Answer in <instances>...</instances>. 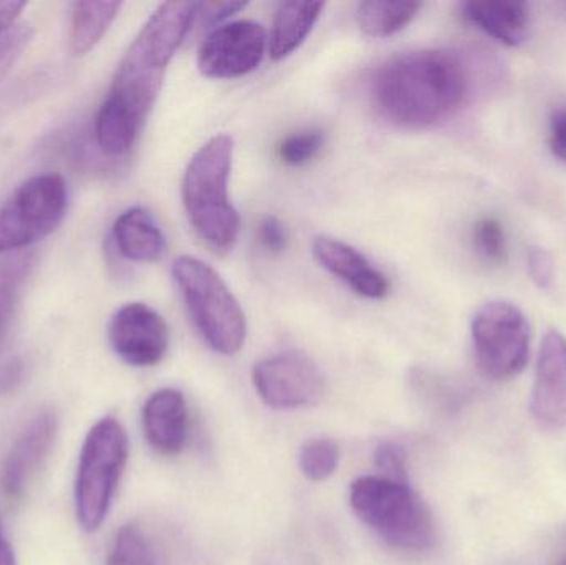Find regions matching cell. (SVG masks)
I'll list each match as a JSON object with an SVG mask.
<instances>
[{
  "mask_svg": "<svg viewBox=\"0 0 566 565\" xmlns=\"http://www.w3.org/2000/svg\"><path fill=\"white\" fill-rule=\"evenodd\" d=\"M312 251L326 271L361 297L378 301L389 294L391 284L388 278L353 245L328 236H318L313 241Z\"/></svg>",
  "mask_w": 566,
  "mask_h": 565,
  "instance_id": "14",
  "label": "cell"
},
{
  "mask_svg": "<svg viewBox=\"0 0 566 565\" xmlns=\"http://www.w3.org/2000/svg\"><path fill=\"white\" fill-rule=\"evenodd\" d=\"M349 504L373 533L396 550L422 553L434 546V521L409 481L358 478L349 488Z\"/></svg>",
  "mask_w": 566,
  "mask_h": 565,
  "instance_id": "4",
  "label": "cell"
},
{
  "mask_svg": "<svg viewBox=\"0 0 566 565\" xmlns=\"http://www.w3.org/2000/svg\"><path fill=\"white\" fill-rule=\"evenodd\" d=\"M323 9L325 3L322 2H282L268 40L272 60L279 62L295 52L318 22Z\"/></svg>",
  "mask_w": 566,
  "mask_h": 565,
  "instance_id": "18",
  "label": "cell"
},
{
  "mask_svg": "<svg viewBox=\"0 0 566 565\" xmlns=\"http://www.w3.org/2000/svg\"><path fill=\"white\" fill-rule=\"evenodd\" d=\"M198 9L195 2L161 3L126 50L96 113V145L105 155L116 158L132 151Z\"/></svg>",
  "mask_w": 566,
  "mask_h": 565,
  "instance_id": "1",
  "label": "cell"
},
{
  "mask_svg": "<svg viewBox=\"0 0 566 565\" xmlns=\"http://www.w3.org/2000/svg\"><path fill=\"white\" fill-rule=\"evenodd\" d=\"M474 245L475 251L485 261L494 262V264L504 262L507 248H505V232L501 222L492 218L479 221L474 228Z\"/></svg>",
  "mask_w": 566,
  "mask_h": 565,
  "instance_id": "26",
  "label": "cell"
},
{
  "mask_svg": "<svg viewBox=\"0 0 566 565\" xmlns=\"http://www.w3.org/2000/svg\"><path fill=\"white\" fill-rule=\"evenodd\" d=\"M35 268V254L17 252L0 261V354L9 344L20 301Z\"/></svg>",
  "mask_w": 566,
  "mask_h": 565,
  "instance_id": "19",
  "label": "cell"
},
{
  "mask_svg": "<svg viewBox=\"0 0 566 565\" xmlns=\"http://www.w3.org/2000/svg\"><path fill=\"white\" fill-rule=\"evenodd\" d=\"M462 15L472 25L505 45H518L527 35L531 10L517 0L462 3Z\"/></svg>",
  "mask_w": 566,
  "mask_h": 565,
  "instance_id": "16",
  "label": "cell"
},
{
  "mask_svg": "<svg viewBox=\"0 0 566 565\" xmlns=\"http://www.w3.org/2000/svg\"><path fill=\"white\" fill-rule=\"evenodd\" d=\"M25 7V2H0V33L7 32L19 23Z\"/></svg>",
  "mask_w": 566,
  "mask_h": 565,
  "instance_id": "33",
  "label": "cell"
},
{
  "mask_svg": "<svg viewBox=\"0 0 566 565\" xmlns=\"http://www.w3.org/2000/svg\"><path fill=\"white\" fill-rule=\"evenodd\" d=\"M108 565H161L158 553L138 524H126L116 534Z\"/></svg>",
  "mask_w": 566,
  "mask_h": 565,
  "instance_id": "22",
  "label": "cell"
},
{
  "mask_svg": "<svg viewBox=\"0 0 566 565\" xmlns=\"http://www.w3.org/2000/svg\"><path fill=\"white\" fill-rule=\"evenodd\" d=\"M338 447L328 438H313L300 451V468L312 481H325L338 468Z\"/></svg>",
  "mask_w": 566,
  "mask_h": 565,
  "instance_id": "23",
  "label": "cell"
},
{
  "mask_svg": "<svg viewBox=\"0 0 566 565\" xmlns=\"http://www.w3.org/2000/svg\"><path fill=\"white\" fill-rule=\"evenodd\" d=\"M325 145L322 129H305L286 136L279 145V158L289 166H303L312 161Z\"/></svg>",
  "mask_w": 566,
  "mask_h": 565,
  "instance_id": "24",
  "label": "cell"
},
{
  "mask_svg": "<svg viewBox=\"0 0 566 565\" xmlns=\"http://www.w3.org/2000/svg\"><path fill=\"white\" fill-rule=\"evenodd\" d=\"M143 430L153 450L175 457L188 441V405L181 391L165 388L148 398L143 408Z\"/></svg>",
  "mask_w": 566,
  "mask_h": 565,
  "instance_id": "15",
  "label": "cell"
},
{
  "mask_svg": "<svg viewBox=\"0 0 566 565\" xmlns=\"http://www.w3.org/2000/svg\"><path fill=\"white\" fill-rule=\"evenodd\" d=\"M23 378V364L19 358H13L9 364L0 368V397L10 394L19 387Z\"/></svg>",
  "mask_w": 566,
  "mask_h": 565,
  "instance_id": "32",
  "label": "cell"
},
{
  "mask_svg": "<svg viewBox=\"0 0 566 565\" xmlns=\"http://www.w3.org/2000/svg\"><path fill=\"white\" fill-rule=\"evenodd\" d=\"M528 272L532 281L541 289H548L554 282L555 264L551 252L542 248H532L528 252Z\"/></svg>",
  "mask_w": 566,
  "mask_h": 565,
  "instance_id": "28",
  "label": "cell"
},
{
  "mask_svg": "<svg viewBox=\"0 0 566 565\" xmlns=\"http://www.w3.org/2000/svg\"><path fill=\"white\" fill-rule=\"evenodd\" d=\"M232 158L231 136H212L192 156L182 178V205L189 222L216 254L232 251L241 231L238 209L229 199Z\"/></svg>",
  "mask_w": 566,
  "mask_h": 565,
  "instance_id": "3",
  "label": "cell"
},
{
  "mask_svg": "<svg viewBox=\"0 0 566 565\" xmlns=\"http://www.w3.org/2000/svg\"><path fill=\"white\" fill-rule=\"evenodd\" d=\"M471 86L461 55L426 49L388 60L373 76L371 95L392 125L424 129L451 119L468 102Z\"/></svg>",
  "mask_w": 566,
  "mask_h": 565,
  "instance_id": "2",
  "label": "cell"
},
{
  "mask_svg": "<svg viewBox=\"0 0 566 565\" xmlns=\"http://www.w3.org/2000/svg\"><path fill=\"white\" fill-rule=\"evenodd\" d=\"M258 238L268 251L282 252L289 244V232L281 219L265 216L258 229Z\"/></svg>",
  "mask_w": 566,
  "mask_h": 565,
  "instance_id": "29",
  "label": "cell"
},
{
  "mask_svg": "<svg viewBox=\"0 0 566 565\" xmlns=\"http://www.w3.org/2000/svg\"><path fill=\"white\" fill-rule=\"evenodd\" d=\"M128 453V435L115 418H103L86 435L75 480L76 520L86 533L105 524Z\"/></svg>",
  "mask_w": 566,
  "mask_h": 565,
  "instance_id": "6",
  "label": "cell"
},
{
  "mask_svg": "<svg viewBox=\"0 0 566 565\" xmlns=\"http://www.w3.org/2000/svg\"><path fill=\"white\" fill-rule=\"evenodd\" d=\"M113 241L116 251L133 262H156L166 252L161 228L143 208H132L118 216L113 224Z\"/></svg>",
  "mask_w": 566,
  "mask_h": 565,
  "instance_id": "17",
  "label": "cell"
},
{
  "mask_svg": "<svg viewBox=\"0 0 566 565\" xmlns=\"http://www.w3.org/2000/svg\"><path fill=\"white\" fill-rule=\"evenodd\" d=\"M109 344L126 364L153 367L168 352V324L155 308L143 302H132L113 315L109 322Z\"/></svg>",
  "mask_w": 566,
  "mask_h": 565,
  "instance_id": "11",
  "label": "cell"
},
{
  "mask_svg": "<svg viewBox=\"0 0 566 565\" xmlns=\"http://www.w3.org/2000/svg\"><path fill=\"white\" fill-rule=\"evenodd\" d=\"M376 464L385 473V478L408 483L405 458L396 444H381L376 451Z\"/></svg>",
  "mask_w": 566,
  "mask_h": 565,
  "instance_id": "27",
  "label": "cell"
},
{
  "mask_svg": "<svg viewBox=\"0 0 566 565\" xmlns=\"http://www.w3.org/2000/svg\"><path fill=\"white\" fill-rule=\"evenodd\" d=\"M33 27L27 22H19L7 32L0 33V82L12 72L27 46L32 42Z\"/></svg>",
  "mask_w": 566,
  "mask_h": 565,
  "instance_id": "25",
  "label": "cell"
},
{
  "mask_svg": "<svg viewBox=\"0 0 566 565\" xmlns=\"http://www.w3.org/2000/svg\"><path fill=\"white\" fill-rule=\"evenodd\" d=\"M59 433V415L52 408L36 411L20 430L7 453L2 488L7 496L19 500L52 451Z\"/></svg>",
  "mask_w": 566,
  "mask_h": 565,
  "instance_id": "12",
  "label": "cell"
},
{
  "mask_svg": "<svg viewBox=\"0 0 566 565\" xmlns=\"http://www.w3.org/2000/svg\"><path fill=\"white\" fill-rule=\"evenodd\" d=\"M245 6H248L245 2L199 3V7L202 9V19L211 27L221 25L222 20L235 15L239 10L245 9Z\"/></svg>",
  "mask_w": 566,
  "mask_h": 565,
  "instance_id": "30",
  "label": "cell"
},
{
  "mask_svg": "<svg viewBox=\"0 0 566 565\" xmlns=\"http://www.w3.org/2000/svg\"><path fill=\"white\" fill-rule=\"evenodd\" d=\"M421 7L419 2H361L356 10V20L366 35L388 39L406 29Z\"/></svg>",
  "mask_w": 566,
  "mask_h": 565,
  "instance_id": "21",
  "label": "cell"
},
{
  "mask_svg": "<svg viewBox=\"0 0 566 565\" xmlns=\"http://www.w3.org/2000/svg\"><path fill=\"white\" fill-rule=\"evenodd\" d=\"M0 565H17L15 554H13L12 546H10L9 540H7L2 521H0Z\"/></svg>",
  "mask_w": 566,
  "mask_h": 565,
  "instance_id": "34",
  "label": "cell"
},
{
  "mask_svg": "<svg viewBox=\"0 0 566 565\" xmlns=\"http://www.w3.org/2000/svg\"><path fill=\"white\" fill-rule=\"evenodd\" d=\"M122 2H75L70 12L69 46L72 55L92 52L118 17Z\"/></svg>",
  "mask_w": 566,
  "mask_h": 565,
  "instance_id": "20",
  "label": "cell"
},
{
  "mask_svg": "<svg viewBox=\"0 0 566 565\" xmlns=\"http://www.w3.org/2000/svg\"><path fill=\"white\" fill-rule=\"evenodd\" d=\"M172 279L192 324L209 347L228 357L239 354L248 337V322L221 275L206 262L181 255L172 264Z\"/></svg>",
  "mask_w": 566,
  "mask_h": 565,
  "instance_id": "5",
  "label": "cell"
},
{
  "mask_svg": "<svg viewBox=\"0 0 566 565\" xmlns=\"http://www.w3.org/2000/svg\"><path fill=\"white\" fill-rule=\"evenodd\" d=\"M558 565H566V557L565 559H562L560 563H558Z\"/></svg>",
  "mask_w": 566,
  "mask_h": 565,
  "instance_id": "35",
  "label": "cell"
},
{
  "mask_svg": "<svg viewBox=\"0 0 566 565\" xmlns=\"http://www.w3.org/2000/svg\"><path fill=\"white\" fill-rule=\"evenodd\" d=\"M69 208L65 179L55 172L33 176L0 202V254L22 252L49 238Z\"/></svg>",
  "mask_w": 566,
  "mask_h": 565,
  "instance_id": "7",
  "label": "cell"
},
{
  "mask_svg": "<svg viewBox=\"0 0 566 565\" xmlns=\"http://www.w3.org/2000/svg\"><path fill=\"white\" fill-rule=\"evenodd\" d=\"M479 370L491 380L517 377L531 355V327L524 312L511 302L482 305L471 327Z\"/></svg>",
  "mask_w": 566,
  "mask_h": 565,
  "instance_id": "8",
  "label": "cell"
},
{
  "mask_svg": "<svg viewBox=\"0 0 566 565\" xmlns=\"http://www.w3.org/2000/svg\"><path fill=\"white\" fill-rule=\"evenodd\" d=\"M259 397L275 410H298L318 404L325 380L315 362L298 352H285L259 362L252 372Z\"/></svg>",
  "mask_w": 566,
  "mask_h": 565,
  "instance_id": "9",
  "label": "cell"
},
{
  "mask_svg": "<svg viewBox=\"0 0 566 565\" xmlns=\"http://www.w3.org/2000/svg\"><path fill=\"white\" fill-rule=\"evenodd\" d=\"M551 148L558 159L566 163V108L558 109L552 118Z\"/></svg>",
  "mask_w": 566,
  "mask_h": 565,
  "instance_id": "31",
  "label": "cell"
},
{
  "mask_svg": "<svg viewBox=\"0 0 566 565\" xmlns=\"http://www.w3.org/2000/svg\"><path fill=\"white\" fill-rule=\"evenodd\" d=\"M531 405L532 414L545 427H566V338L560 332L545 335Z\"/></svg>",
  "mask_w": 566,
  "mask_h": 565,
  "instance_id": "13",
  "label": "cell"
},
{
  "mask_svg": "<svg viewBox=\"0 0 566 565\" xmlns=\"http://www.w3.org/2000/svg\"><path fill=\"white\" fill-rule=\"evenodd\" d=\"M268 50V33L254 20L214 27L201 43L198 66L208 79L231 80L254 72Z\"/></svg>",
  "mask_w": 566,
  "mask_h": 565,
  "instance_id": "10",
  "label": "cell"
}]
</instances>
